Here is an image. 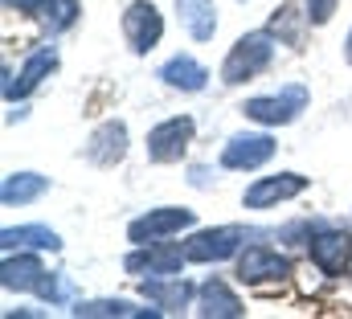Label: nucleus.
<instances>
[{"instance_id": "2", "label": "nucleus", "mask_w": 352, "mask_h": 319, "mask_svg": "<svg viewBox=\"0 0 352 319\" xmlns=\"http://www.w3.org/2000/svg\"><path fill=\"white\" fill-rule=\"evenodd\" d=\"M307 107V86H283L278 94H258V98H250L242 111H246V119H254V123H263V127H283V123H291L299 111Z\"/></svg>"}, {"instance_id": "5", "label": "nucleus", "mask_w": 352, "mask_h": 319, "mask_svg": "<svg viewBox=\"0 0 352 319\" xmlns=\"http://www.w3.org/2000/svg\"><path fill=\"white\" fill-rule=\"evenodd\" d=\"M242 241H246V230L242 226H217V230L192 234L188 245H184V254H188V262H226V258L238 254Z\"/></svg>"}, {"instance_id": "10", "label": "nucleus", "mask_w": 352, "mask_h": 319, "mask_svg": "<svg viewBox=\"0 0 352 319\" xmlns=\"http://www.w3.org/2000/svg\"><path fill=\"white\" fill-rule=\"evenodd\" d=\"M303 188H307V176H299V172H278V176L254 180L242 201H246V209H270V205H278V201L299 197Z\"/></svg>"}, {"instance_id": "21", "label": "nucleus", "mask_w": 352, "mask_h": 319, "mask_svg": "<svg viewBox=\"0 0 352 319\" xmlns=\"http://www.w3.org/2000/svg\"><path fill=\"white\" fill-rule=\"evenodd\" d=\"M45 188H50L45 176H37V172H12V176H4V184H0V201H4V205H29V201H37Z\"/></svg>"}, {"instance_id": "6", "label": "nucleus", "mask_w": 352, "mask_h": 319, "mask_svg": "<svg viewBox=\"0 0 352 319\" xmlns=\"http://www.w3.org/2000/svg\"><path fill=\"white\" fill-rule=\"evenodd\" d=\"M192 119L188 115H176V119H164V123H156L152 131H148V156L156 160V164H173L188 152V144H192Z\"/></svg>"}, {"instance_id": "7", "label": "nucleus", "mask_w": 352, "mask_h": 319, "mask_svg": "<svg viewBox=\"0 0 352 319\" xmlns=\"http://www.w3.org/2000/svg\"><path fill=\"white\" fill-rule=\"evenodd\" d=\"M184 262H188V254L176 250V245H164V241H148V245H140V250H131V254L123 258V266H127L131 274H152V278L180 274Z\"/></svg>"}, {"instance_id": "22", "label": "nucleus", "mask_w": 352, "mask_h": 319, "mask_svg": "<svg viewBox=\"0 0 352 319\" xmlns=\"http://www.w3.org/2000/svg\"><path fill=\"white\" fill-rule=\"evenodd\" d=\"M78 319H98V316H131V319H144V316H156L152 307H131L127 299H94V303H78L74 307Z\"/></svg>"}, {"instance_id": "24", "label": "nucleus", "mask_w": 352, "mask_h": 319, "mask_svg": "<svg viewBox=\"0 0 352 319\" xmlns=\"http://www.w3.org/2000/svg\"><path fill=\"white\" fill-rule=\"evenodd\" d=\"M336 12V0H307V21L311 25H328Z\"/></svg>"}, {"instance_id": "9", "label": "nucleus", "mask_w": 352, "mask_h": 319, "mask_svg": "<svg viewBox=\"0 0 352 319\" xmlns=\"http://www.w3.org/2000/svg\"><path fill=\"white\" fill-rule=\"evenodd\" d=\"M54 70H58V50H54V45H41L37 54H29V62L21 66V74H16V78H8V70H4V78H8V82H4V98H8V102H16V98L33 94L41 82L54 74Z\"/></svg>"}, {"instance_id": "4", "label": "nucleus", "mask_w": 352, "mask_h": 319, "mask_svg": "<svg viewBox=\"0 0 352 319\" xmlns=\"http://www.w3.org/2000/svg\"><path fill=\"white\" fill-rule=\"evenodd\" d=\"M197 217H192V209H173V205H164V209H148L144 217H135L131 226H127V238L135 241V245H148V241H164L180 234V230H188Z\"/></svg>"}, {"instance_id": "12", "label": "nucleus", "mask_w": 352, "mask_h": 319, "mask_svg": "<svg viewBox=\"0 0 352 319\" xmlns=\"http://www.w3.org/2000/svg\"><path fill=\"white\" fill-rule=\"evenodd\" d=\"M270 156H274V140L270 135H234L226 144V152H221V168L250 172V168H263Z\"/></svg>"}, {"instance_id": "11", "label": "nucleus", "mask_w": 352, "mask_h": 319, "mask_svg": "<svg viewBox=\"0 0 352 319\" xmlns=\"http://www.w3.org/2000/svg\"><path fill=\"white\" fill-rule=\"evenodd\" d=\"M287 274H291V262L270 245H246V254L238 258L242 283H270V278H287Z\"/></svg>"}, {"instance_id": "18", "label": "nucleus", "mask_w": 352, "mask_h": 319, "mask_svg": "<svg viewBox=\"0 0 352 319\" xmlns=\"http://www.w3.org/2000/svg\"><path fill=\"white\" fill-rule=\"evenodd\" d=\"M160 78L168 82L173 90H205V82H209V70L201 66V62H192L188 54H176V58H168L164 66H160Z\"/></svg>"}, {"instance_id": "15", "label": "nucleus", "mask_w": 352, "mask_h": 319, "mask_svg": "<svg viewBox=\"0 0 352 319\" xmlns=\"http://www.w3.org/2000/svg\"><path fill=\"white\" fill-rule=\"evenodd\" d=\"M144 299H152L160 311H184L188 299H192V287L180 278V274H168V278H148L144 287Z\"/></svg>"}, {"instance_id": "16", "label": "nucleus", "mask_w": 352, "mask_h": 319, "mask_svg": "<svg viewBox=\"0 0 352 319\" xmlns=\"http://www.w3.org/2000/svg\"><path fill=\"white\" fill-rule=\"evenodd\" d=\"M197 311H201V316L238 319V316H242V303H238V295H234L226 283L209 278V283H201V291H197Z\"/></svg>"}, {"instance_id": "19", "label": "nucleus", "mask_w": 352, "mask_h": 319, "mask_svg": "<svg viewBox=\"0 0 352 319\" xmlns=\"http://www.w3.org/2000/svg\"><path fill=\"white\" fill-rule=\"evenodd\" d=\"M25 12H33L37 21H45L50 29H70L78 21V0H8Z\"/></svg>"}, {"instance_id": "25", "label": "nucleus", "mask_w": 352, "mask_h": 319, "mask_svg": "<svg viewBox=\"0 0 352 319\" xmlns=\"http://www.w3.org/2000/svg\"><path fill=\"white\" fill-rule=\"evenodd\" d=\"M344 54H349V62H352V33H349V41H344Z\"/></svg>"}, {"instance_id": "23", "label": "nucleus", "mask_w": 352, "mask_h": 319, "mask_svg": "<svg viewBox=\"0 0 352 319\" xmlns=\"http://www.w3.org/2000/svg\"><path fill=\"white\" fill-rule=\"evenodd\" d=\"M41 299H50V303H62L66 295H70V283L66 278H58V274H45V283H41V291H37Z\"/></svg>"}, {"instance_id": "1", "label": "nucleus", "mask_w": 352, "mask_h": 319, "mask_svg": "<svg viewBox=\"0 0 352 319\" xmlns=\"http://www.w3.org/2000/svg\"><path fill=\"white\" fill-rule=\"evenodd\" d=\"M270 58H274V33H270V29L246 33V37H238V45L230 50V58H226V66H221V78L230 82V86H238V82L263 74L266 66H270Z\"/></svg>"}, {"instance_id": "20", "label": "nucleus", "mask_w": 352, "mask_h": 319, "mask_svg": "<svg viewBox=\"0 0 352 319\" xmlns=\"http://www.w3.org/2000/svg\"><path fill=\"white\" fill-rule=\"evenodd\" d=\"M0 245H4V254H12V250H62V238L50 226H16V230L0 234Z\"/></svg>"}, {"instance_id": "3", "label": "nucleus", "mask_w": 352, "mask_h": 319, "mask_svg": "<svg viewBox=\"0 0 352 319\" xmlns=\"http://www.w3.org/2000/svg\"><path fill=\"white\" fill-rule=\"evenodd\" d=\"M307 250H311V262L324 274H344L352 262V238H349V230H340V226L316 221V230L307 238Z\"/></svg>"}, {"instance_id": "14", "label": "nucleus", "mask_w": 352, "mask_h": 319, "mask_svg": "<svg viewBox=\"0 0 352 319\" xmlns=\"http://www.w3.org/2000/svg\"><path fill=\"white\" fill-rule=\"evenodd\" d=\"M123 156H127V127H123L119 119H111V123H102V127L90 135L87 160L102 164V168H111V164H119Z\"/></svg>"}, {"instance_id": "17", "label": "nucleus", "mask_w": 352, "mask_h": 319, "mask_svg": "<svg viewBox=\"0 0 352 319\" xmlns=\"http://www.w3.org/2000/svg\"><path fill=\"white\" fill-rule=\"evenodd\" d=\"M176 8H180V25L188 29L192 41H209L217 33V8H213V0H176Z\"/></svg>"}, {"instance_id": "8", "label": "nucleus", "mask_w": 352, "mask_h": 319, "mask_svg": "<svg viewBox=\"0 0 352 319\" xmlns=\"http://www.w3.org/2000/svg\"><path fill=\"white\" fill-rule=\"evenodd\" d=\"M123 33H127V45H131L135 54L156 50V41H160V33H164V21H160L156 4H152V0L127 4V12H123Z\"/></svg>"}, {"instance_id": "13", "label": "nucleus", "mask_w": 352, "mask_h": 319, "mask_svg": "<svg viewBox=\"0 0 352 319\" xmlns=\"http://www.w3.org/2000/svg\"><path fill=\"white\" fill-rule=\"evenodd\" d=\"M45 266L33 258V254H8L4 258V266H0V283H4V291H41V283H45Z\"/></svg>"}]
</instances>
